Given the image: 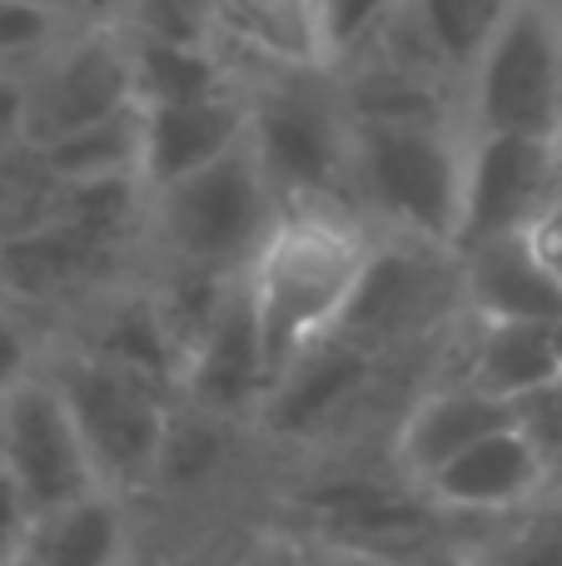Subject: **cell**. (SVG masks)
<instances>
[{
    "label": "cell",
    "mask_w": 562,
    "mask_h": 566,
    "mask_svg": "<svg viewBox=\"0 0 562 566\" xmlns=\"http://www.w3.org/2000/svg\"><path fill=\"white\" fill-rule=\"evenodd\" d=\"M378 229L348 205H289L269 244L249 264L244 289L254 303L269 378L344 328L378 249Z\"/></svg>",
    "instance_id": "1"
},
{
    "label": "cell",
    "mask_w": 562,
    "mask_h": 566,
    "mask_svg": "<svg viewBox=\"0 0 562 566\" xmlns=\"http://www.w3.org/2000/svg\"><path fill=\"white\" fill-rule=\"evenodd\" d=\"M468 125L354 119V209L388 239L454 254L464 214Z\"/></svg>",
    "instance_id": "2"
},
{
    "label": "cell",
    "mask_w": 562,
    "mask_h": 566,
    "mask_svg": "<svg viewBox=\"0 0 562 566\" xmlns=\"http://www.w3.org/2000/svg\"><path fill=\"white\" fill-rule=\"evenodd\" d=\"M284 209V195L244 139L209 169L149 195V264L244 279Z\"/></svg>",
    "instance_id": "3"
},
{
    "label": "cell",
    "mask_w": 562,
    "mask_h": 566,
    "mask_svg": "<svg viewBox=\"0 0 562 566\" xmlns=\"http://www.w3.org/2000/svg\"><path fill=\"white\" fill-rule=\"evenodd\" d=\"M249 145L284 205L354 209V115L334 70H244Z\"/></svg>",
    "instance_id": "4"
},
{
    "label": "cell",
    "mask_w": 562,
    "mask_h": 566,
    "mask_svg": "<svg viewBox=\"0 0 562 566\" xmlns=\"http://www.w3.org/2000/svg\"><path fill=\"white\" fill-rule=\"evenodd\" d=\"M45 373L55 378L60 398L75 412V428L110 492L145 488V482L159 478L169 422H175L179 408L175 392L70 338L50 343Z\"/></svg>",
    "instance_id": "5"
},
{
    "label": "cell",
    "mask_w": 562,
    "mask_h": 566,
    "mask_svg": "<svg viewBox=\"0 0 562 566\" xmlns=\"http://www.w3.org/2000/svg\"><path fill=\"white\" fill-rule=\"evenodd\" d=\"M468 135H553L562 119L558 0H508L464 80Z\"/></svg>",
    "instance_id": "6"
},
{
    "label": "cell",
    "mask_w": 562,
    "mask_h": 566,
    "mask_svg": "<svg viewBox=\"0 0 562 566\" xmlns=\"http://www.w3.org/2000/svg\"><path fill=\"white\" fill-rule=\"evenodd\" d=\"M448 318H464L458 254L384 234L339 338H354L358 348L388 358L424 333L444 328Z\"/></svg>",
    "instance_id": "7"
},
{
    "label": "cell",
    "mask_w": 562,
    "mask_h": 566,
    "mask_svg": "<svg viewBox=\"0 0 562 566\" xmlns=\"http://www.w3.org/2000/svg\"><path fill=\"white\" fill-rule=\"evenodd\" d=\"M25 139L55 145L105 115L139 105L135 70H129V35L119 25L80 20L35 70H25Z\"/></svg>",
    "instance_id": "8"
},
{
    "label": "cell",
    "mask_w": 562,
    "mask_h": 566,
    "mask_svg": "<svg viewBox=\"0 0 562 566\" xmlns=\"http://www.w3.org/2000/svg\"><path fill=\"white\" fill-rule=\"evenodd\" d=\"M0 468L25 492L35 517L110 492L75 428V412L60 398L50 373H35L25 388H15L0 402Z\"/></svg>",
    "instance_id": "9"
},
{
    "label": "cell",
    "mask_w": 562,
    "mask_h": 566,
    "mask_svg": "<svg viewBox=\"0 0 562 566\" xmlns=\"http://www.w3.org/2000/svg\"><path fill=\"white\" fill-rule=\"evenodd\" d=\"M562 199L548 135H468L464 214L454 254L493 239H518Z\"/></svg>",
    "instance_id": "10"
},
{
    "label": "cell",
    "mask_w": 562,
    "mask_h": 566,
    "mask_svg": "<svg viewBox=\"0 0 562 566\" xmlns=\"http://www.w3.org/2000/svg\"><path fill=\"white\" fill-rule=\"evenodd\" d=\"M378 368H384L378 353L334 333L314 353H304L294 368L279 373L264 408H259V422L274 438H319L364 402V392L378 382Z\"/></svg>",
    "instance_id": "11"
},
{
    "label": "cell",
    "mask_w": 562,
    "mask_h": 566,
    "mask_svg": "<svg viewBox=\"0 0 562 566\" xmlns=\"http://www.w3.org/2000/svg\"><path fill=\"white\" fill-rule=\"evenodd\" d=\"M269 388H274V378H269L264 343H259L254 303H249V289L239 283V293L215 318V328L205 333V343L189 353L179 402L209 412V418L235 422V418H259Z\"/></svg>",
    "instance_id": "12"
},
{
    "label": "cell",
    "mask_w": 562,
    "mask_h": 566,
    "mask_svg": "<svg viewBox=\"0 0 562 566\" xmlns=\"http://www.w3.org/2000/svg\"><path fill=\"white\" fill-rule=\"evenodd\" d=\"M518 408L503 398H488L473 382H434L408 402L404 422L394 432V468L404 482L424 488L434 472H444L454 458H464L473 442L513 428Z\"/></svg>",
    "instance_id": "13"
},
{
    "label": "cell",
    "mask_w": 562,
    "mask_h": 566,
    "mask_svg": "<svg viewBox=\"0 0 562 566\" xmlns=\"http://www.w3.org/2000/svg\"><path fill=\"white\" fill-rule=\"evenodd\" d=\"M434 507L444 512H523L533 507L543 492H553V472H548V452L533 442L523 422L493 432V438L473 442L464 458H454L444 472L424 482Z\"/></svg>",
    "instance_id": "14"
},
{
    "label": "cell",
    "mask_w": 562,
    "mask_h": 566,
    "mask_svg": "<svg viewBox=\"0 0 562 566\" xmlns=\"http://www.w3.org/2000/svg\"><path fill=\"white\" fill-rule=\"evenodd\" d=\"M145 109V105H139ZM249 139V85L229 90L199 105H159L145 109V185L169 189L179 179L209 169Z\"/></svg>",
    "instance_id": "15"
},
{
    "label": "cell",
    "mask_w": 562,
    "mask_h": 566,
    "mask_svg": "<svg viewBox=\"0 0 562 566\" xmlns=\"http://www.w3.org/2000/svg\"><path fill=\"white\" fill-rule=\"evenodd\" d=\"M215 15L239 70H334L319 0H215Z\"/></svg>",
    "instance_id": "16"
},
{
    "label": "cell",
    "mask_w": 562,
    "mask_h": 566,
    "mask_svg": "<svg viewBox=\"0 0 562 566\" xmlns=\"http://www.w3.org/2000/svg\"><path fill=\"white\" fill-rule=\"evenodd\" d=\"M458 283H464V313L478 323H558L562 318V283L538 264L528 234L493 239L458 254Z\"/></svg>",
    "instance_id": "17"
},
{
    "label": "cell",
    "mask_w": 562,
    "mask_h": 566,
    "mask_svg": "<svg viewBox=\"0 0 562 566\" xmlns=\"http://www.w3.org/2000/svg\"><path fill=\"white\" fill-rule=\"evenodd\" d=\"M454 382H473L478 392L503 398V402H513V408L528 402L533 392L562 382L548 323H478V318H468L464 363H458Z\"/></svg>",
    "instance_id": "18"
},
{
    "label": "cell",
    "mask_w": 562,
    "mask_h": 566,
    "mask_svg": "<svg viewBox=\"0 0 562 566\" xmlns=\"http://www.w3.org/2000/svg\"><path fill=\"white\" fill-rule=\"evenodd\" d=\"M129 70H135V99L145 109L199 105V99H219L244 85V70L235 65L225 45H179V40L129 35Z\"/></svg>",
    "instance_id": "19"
},
{
    "label": "cell",
    "mask_w": 562,
    "mask_h": 566,
    "mask_svg": "<svg viewBox=\"0 0 562 566\" xmlns=\"http://www.w3.org/2000/svg\"><path fill=\"white\" fill-rule=\"evenodd\" d=\"M119 557H125L119 492H95V497L35 522L25 566H115Z\"/></svg>",
    "instance_id": "20"
},
{
    "label": "cell",
    "mask_w": 562,
    "mask_h": 566,
    "mask_svg": "<svg viewBox=\"0 0 562 566\" xmlns=\"http://www.w3.org/2000/svg\"><path fill=\"white\" fill-rule=\"evenodd\" d=\"M45 155L50 175L60 185H80V179H119L139 175L145 179V109L129 105L119 115H105L95 125L75 129V135L55 139V145H35Z\"/></svg>",
    "instance_id": "21"
},
{
    "label": "cell",
    "mask_w": 562,
    "mask_h": 566,
    "mask_svg": "<svg viewBox=\"0 0 562 566\" xmlns=\"http://www.w3.org/2000/svg\"><path fill=\"white\" fill-rule=\"evenodd\" d=\"M55 195L60 179L50 175L45 155L35 145H15L10 155H0V239L45 229Z\"/></svg>",
    "instance_id": "22"
},
{
    "label": "cell",
    "mask_w": 562,
    "mask_h": 566,
    "mask_svg": "<svg viewBox=\"0 0 562 566\" xmlns=\"http://www.w3.org/2000/svg\"><path fill=\"white\" fill-rule=\"evenodd\" d=\"M508 0H408L414 20L428 30V40L438 45V55L468 80L478 50H483L493 20L503 15Z\"/></svg>",
    "instance_id": "23"
},
{
    "label": "cell",
    "mask_w": 562,
    "mask_h": 566,
    "mask_svg": "<svg viewBox=\"0 0 562 566\" xmlns=\"http://www.w3.org/2000/svg\"><path fill=\"white\" fill-rule=\"evenodd\" d=\"M75 25L80 20L60 15V10L25 6V0H0V70L6 75L35 70Z\"/></svg>",
    "instance_id": "24"
},
{
    "label": "cell",
    "mask_w": 562,
    "mask_h": 566,
    "mask_svg": "<svg viewBox=\"0 0 562 566\" xmlns=\"http://www.w3.org/2000/svg\"><path fill=\"white\" fill-rule=\"evenodd\" d=\"M119 30L145 40H179V45H219L215 0H135Z\"/></svg>",
    "instance_id": "25"
},
{
    "label": "cell",
    "mask_w": 562,
    "mask_h": 566,
    "mask_svg": "<svg viewBox=\"0 0 562 566\" xmlns=\"http://www.w3.org/2000/svg\"><path fill=\"white\" fill-rule=\"evenodd\" d=\"M50 343H55V333L0 293V402L15 388H25L35 373H45Z\"/></svg>",
    "instance_id": "26"
},
{
    "label": "cell",
    "mask_w": 562,
    "mask_h": 566,
    "mask_svg": "<svg viewBox=\"0 0 562 566\" xmlns=\"http://www.w3.org/2000/svg\"><path fill=\"white\" fill-rule=\"evenodd\" d=\"M404 0H319V20H324L329 50H334V70L354 60L378 30L394 20Z\"/></svg>",
    "instance_id": "27"
},
{
    "label": "cell",
    "mask_w": 562,
    "mask_h": 566,
    "mask_svg": "<svg viewBox=\"0 0 562 566\" xmlns=\"http://www.w3.org/2000/svg\"><path fill=\"white\" fill-rule=\"evenodd\" d=\"M488 566H562V502L518 522L493 547Z\"/></svg>",
    "instance_id": "28"
},
{
    "label": "cell",
    "mask_w": 562,
    "mask_h": 566,
    "mask_svg": "<svg viewBox=\"0 0 562 566\" xmlns=\"http://www.w3.org/2000/svg\"><path fill=\"white\" fill-rule=\"evenodd\" d=\"M35 507L25 502V492L10 482V472L0 468V566H20L35 537Z\"/></svg>",
    "instance_id": "29"
},
{
    "label": "cell",
    "mask_w": 562,
    "mask_h": 566,
    "mask_svg": "<svg viewBox=\"0 0 562 566\" xmlns=\"http://www.w3.org/2000/svg\"><path fill=\"white\" fill-rule=\"evenodd\" d=\"M25 139V80L0 70V155H10Z\"/></svg>",
    "instance_id": "30"
},
{
    "label": "cell",
    "mask_w": 562,
    "mask_h": 566,
    "mask_svg": "<svg viewBox=\"0 0 562 566\" xmlns=\"http://www.w3.org/2000/svg\"><path fill=\"white\" fill-rule=\"evenodd\" d=\"M528 249L538 254V264L548 269L558 283H562V199L553 209H548L543 219H538L533 229H528Z\"/></svg>",
    "instance_id": "31"
},
{
    "label": "cell",
    "mask_w": 562,
    "mask_h": 566,
    "mask_svg": "<svg viewBox=\"0 0 562 566\" xmlns=\"http://www.w3.org/2000/svg\"><path fill=\"white\" fill-rule=\"evenodd\" d=\"M309 566H388V562H378V557H368V552H348V547H319L314 557H309Z\"/></svg>",
    "instance_id": "32"
},
{
    "label": "cell",
    "mask_w": 562,
    "mask_h": 566,
    "mask_svg": "<svg viewBox=\"0 0 562 566\" xmlns=\"http://www.w3.org/2000/svg\"><path fill=\"white\" fill-rule=\"evenodd\" d=\"M129 6H135V0H85V20H95V25H119V20L129 15Z\"/></svg>",
    "instance_id": "33"
},
{
    "label": "cell",
    "mask_w": 562,
    "mask_h": 566,
    "mask_svg": "<svg viewBox=\"0 0 562 566\" xmlns=\"http://www.w3.org/2000/svg\"><path fill=\"white\" fill-rule=\"evenodd\" d=\"M25 6H45V10H60L70 20H85V0H25Z\"/></svg>",
    "instance_id": "34"
},
{
    "label": "cell",
    "mask_w": 562,
    "mask_h": 566,
    "mask_svg": "<svg viewBox=\"0 0 562 566\" xmlns=\"http://www.w3.org/2000/svg\"><path fill=\"white\" fill-rule=\"evenodd\" d=\"M548 472H553V492H562V442L548 452Z\"/></svg>",
    "instance_id": "35"
},
{
    "label": "cell",
    "mask_w": 562,
    "mask_h": 566,
    "mask_svg": "<svg viewBox=\"0 0 562 566\" xmlns=\"http://www.w3.org/2000/svg\"><path fill=\"white\" fill-rule=\"evenodd\" d=\"M548 139H553V159H558V189H562V119H558V129H553V135H548Z\"/></svg>",
    "instance_id": "36"
},
{
    "label": "cell",
    "mask_w": 562,
    "mask_h": 566,
    "mask_svg": "<svg viewBox=\"0 0 562 566\" xmlns=\"http://www.w3.org/2000/svg\"><path fill=\"white\" fill-rule=\"evenodd\" d=\"M548 338H553V353H558V368H562V318L548 323Z\"/></svg>",
    "instance_id": "37"
},
{
    "label": "cell",
    "mask_w": 562,
    "mask_h": 566,
    "mask_svg": "<svg viewBox=\"0 0 562 566\" xmlns=\"http://www.w3.org/2000/svg\"><path fill=\"white\" fill-rule=\"evenodd\" d=\"M408 566H444V562H408Z\"/></svg>",
    "instance_id": "38"
},
{
    "label": "cell",
    "mask_w": 562,
    "mask_h": 566,
    "mask_svg": "<svg viewBox=\"0 0 562 566\" xmlns=\"http://www.w3.org/2000/svg\"><path fill=\"white\" fill-rule=\"evenodd\" d=\"M558 10H562V0H558Z\"/></svg>",
    "instance_id": "39"
},
{
    "label": "cell",
    "mask_w": 562,
    "mask_h": 566,
    "mask_svg": "<svg viewBox=\"0 0 562 566\" xmlns=\"http://www.w3.org/2000/svg\"><path fill=\"white\" fill-rule=\"evenodd\" d=\"M20 566H25V562H20Z\"/></svg>",
    "instance_id": "40"
}]
</instances>
